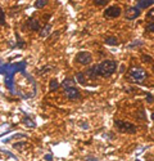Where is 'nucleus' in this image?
I'll return each mask as SVG.
<instances>
[{"mask_svg":"<svg viewBox=\"0 0 154 161\" xmlns=\"http://www.w3.org/2000/svg\"><path fill=\"white\" fill-rule=\"evenodd\" d=\"M59 88V83H58V80L57 79H53V80H50V83H49V89L50 92H54Z\"/></svg>","mask_w":154,"mask_h":161,"instance_id":"nucleus-14","label":"nucleus"},{"mask_svg":"<svg viewBox=\"0 0 154 161\" xmlns=\"http://www.w3.org/2000/svg\"><path fill=\"white\" fill-rule=\"evenodd\" d=\"M76 80H77V83H79V84L85 85V84H86V76H85V72H77V74H76Z\"/></svg>","mask_w":154,"mask_h":161,"instance_id":"nucleus-13","label":"nucleus"},{"mask_svg":"<svg viewBox=\"0 0 154 161\" xmlns=\"http://www.w3.org/2000/svg\"><path fill=\"white\" fill-rule=\"evenodd\" d=\"M23 146H26V143L24 142H19V143H16L14 144V148H22Z\"/></svg>","mask_w":154,"mask_h":161,"instance_id":"nucleus-26","label":"nucleus"},{"mask_svg":"<svg viewBox=\"0 0 154 161\" xmlns=\"http://www.w3.org/2000/svg\"><path fill=\"white\" fill-rule=\"evenodd\" d=\"M23 123H24L26 126H28V128H35V126H36V124L32 121V120H31L28 116H26V117L23 119Z\"/></svg>","mask_w":154,"mask_h":161,"instance_id":"nucleus-17","label":"nucleus"},{"mask_svg":"<svg viewBox=\"0 0 154 161\" xmlns=\"http://www.w3.org/2000/svg\"><path fill=\"white\" fill-rule=\"evenodd\" d=\"M146 19H148L149 22H153V21H154V8L149 9V12L146 13Z\"/></svg>","mask_w":154,"mask_h":161,"instance_id":"nucleus-18","label":"nucleus"},{"mask_svg":"<svg viewBox=\"0 0 154 161\" xmlns=\"http://www.w3.org/2000/svg\"><path fill=\"white\" fill-rule=\"evenodd\" d=\"M146 31L154 32V21H153V22H149V25L146 26Z\"/></svg>","mask_w":154,"mask_h":161,"instance_id":"nucleus-24","label":"nucleus"},{"mask_svg":"<svg viewBox=\"0 0 154 161\" xmlns=\"http://www.w3.org/2000/svg\"><path fill=\"white\" fill-rule=\"evenodd\" d=\"M87 161H96V160L93 158V157H87Z\"/></svg>","mask_w":154,"mask_h":161,"instance_id":"nucleus-29","label":"nucleus"},{"mask_svg":"<svg viewBox=\"0 0 154 161\" xmlns=\"http://www.w3.org/2000/svg\"><path fill=\"white\" fill-rule=\"evenodd\" d=\"M136 161H140V160H136Z\"/></svg>","mask_w":154,"mask_h":161,"instance_id":"nucleus-33","label":"nucleus"},{"mask_svg":"<svg viewBox=\"0 0 154 161\" xmlns=\"http://www.w3.org/2000/svg\"><path fill=\"white\" fill-rule=\"evenodd\" d=\"M7 69H8V64H4L3 62H0V74H5Z\"/></svg>","mask_w":154,"mask_h":161,"instance_id":"nucleus-23","label":"nucleus"},{"mask_svg":"<svg viewBox=\"0 0 154 161\" xmlns=\"http://www.w3.org/2000/svg\"><path fill=\"white\" fill-rule=\"evenodd\" d=\"M125 71V66H121V71L120 72H123Z\"/></svg>","mask_w":154,"mask_h":161,"instance_id":"nucleus-30","label":"nucleus"},{"mask_svg":"<svg viewBox=\"0 0 154 161\" xmlns=\"http://www.w3.org/2000/svg\"><path fill=\"white\" fill-rule=\"evenodd\" d=\"M153 71H154V66H153Z\"/></svg>","mask_w":154,"mask_h":161,"instance_id":"nucleus-32","label":"nucleus"},{"mask_svg":"<svg viewBox=\"0 0 154 161\" xmlns=\"http://www.w3.org/2000/svg\"><path fill=\"white\" fill-rule=\"evenodd\" d=\"M116 70H117V63L113 59H105L101 63H99V74L103 77H109L112 76Z\"/></svg>","mask_w":154,"mask_h":161,"instance_id":"nucleus-1","label":"nucleus"},{"mask_svg":"<svg viewBox=\"0 0 154 161\" xmlns=\"http://www.w3.org/2000/svg\"><path fill=\"white\" fill-rule=\"evenodd\" d=\"M26 136H24V134H14V136H12V137H9L8 139H5L4 141V143H8V142H10L12 139H16V138H24Z\"/></svg>","mask_w":154,"mask_h":161,"instance_id":"nucleus-20","label":"nucleus"},{"mask_svg":"<svg viewBox=\"0 0 154 161\" xmlns=\"http://www.w3.org/2000/svg\"><path fill=\"white\" fill-rule=\"evenodd\" d=\"M141 59H143V62H151V57L150 56H148V54H144L143 57H141Z\"/></svg>","mask_w":154,"mask_h":161,"instance_id":"nucleus-25","label":"nucleus"},{"mask_svg":"<svg viewBox=\"0 0 154 161\" xmlns=\"http://www.w3.org/2000/svg\"><path fill=\"white\" fill-rule=\"evenodd\" d=\"M4 25H5V13L0 8V26H4Z\"/></svg>","mask_w":154,"mask_h":161,"instance_id":"nucleus-21","label":"nucleus"},{"mask_svg":"<svg viewBox=\"0 0 154 161\" xmlns=\"http://www.w3.org/2000/svg\"><path fill=\"white\" fill-rule=\"evenodd\" d=\"M140 13L141 12L136 7H130V8L126 9L123 16H125V19H127V21H134V19H136L140 16Z\"/></svg>","mask_w":154,"mask_h":161,"instance_id":"nucleus-6","label":"nucleus"},{"mask_svg":"<svg viewBox=\"0 0 154 161\" xmlns=\"http://www.w3.org/2000/svg\"><path fill=\"white\" fill-rule=\"evenodd\" d=\"M50 30H51V26H50V25H45L44 27H43L40 31H38V34H40L41 37H46V36H49Z\"/></svg>","mask_w":154,"mask_h":161,"instance_id":"nucleus-12","label":"nucleus"},{"mask_svg":"<svg viewBox=\"0 0 154 161\" xmlns=\"http://www.w3.org/2000/svg\"><path fill=\"white\" fill-rule=\"evenodd\" d=\"M46 4H48V0H36L33 5H35L36 9H41V8H44Z\"/></svg>","mask_w":154,"mask_h":161,"instance_id":"nucleus-16","label":"nucleus"},{"mask_svg":"<svg viewBox=\"0 0 154 161\" xmlns=\"http://www.w3.org/2000/svg\"><path fill=\"white\" fill-rule=\"evenodd\" d=\"M85 76H87L89 79H98L100 76V74H99V64H94L91 67H89L87 71L85 72Z\"/></svg>","mask_w":154,"mask_h":161,"instance_id":"nucleus-8","label":"nucleus"},{"mask_svg":"<svg viewBox=\"0 0 154 161\" xmlns=\"http://www.w3.org/2000/svg\"><path fill=\"white\" fill-rule=\"evenodd\" d=\"M151 5H154V0H139L137 4H136V8L140 10V9L149 8Z\"/></svg>","mask_w":154,"mask_h":161,"instance_id":"nucleus-9","label":"nucleus"},{"mask_svg":"<svg viewBox=\"0 0 154 161\" xmlns=\"http://www.w3.org/2000/svg\"><path fill=\"white\" fill-rule=\"evenodd\" d=\"M74 61L77 63H80L81 66H87L93 62V56L89 52H79L74 57Z\"/></svg>","mask_w":154,"mask_h":161,"instance_id":"nucleus-4","label":"nucleus"},{"mask_svg":"<svg viewBox=\"0 0 154 161\" xmlns=\"http://www.w3.org/2000/svg\"><path fill=\"white\" fill-rule=\"evenodd\" d=\"M146 101L150 103V102H153L154 101V98H153V96L151 94H146Z\"/></svg>","mask_w":154,"mask_h":161,"instance_id":"nucleus-27","label":"nucleus"},{"mask_svg":"<svg viewBox=\"0 0 154 161\" xmlns=\"http://www.w3.org/2000/svg\"><path fill=\"white\" fill-rule=\"evenodd\" d=\"M137 45H143V42H139V40H136V42H134L132 44L127 45V49H132V48H135V47H137Z\"/></svg>","mask_w":154,"mask_h":161,"instance_id":"nucleus-22","label":"nucleus"},{"mask_svg":"<svg viewBox=\"0 0 154 161\" xmlns=\"http://www.w3.org/2000/svg\"><path fill=\"white\" fill-rule=\"evenodd\" d=\"M45 160L46 161H51V160H53V156H51V155H46L45 156Z\"/></svg>","mask_w":154,"mask_h":161,"instance_id":"nucleus-28","label":"nucleus"},{"mask_svg":"<svg viewBox=\"0 0 154 161\" xmlns=\"http://www.w3.org/2000/svg\"><path fill=\"white\" fill-rule=\"evenodd\" d=\"M146 76H148L146 71L144 69H141V67H132L130 70V77L135 83H143L146 79Z\"/></svg>","mask_w":154,"mask_h":161,"instance_id":"nucleus-3","label":"nucleus"},{"mask_svg":"<svg viewBox=\"0 0 154 161\" xmlns=\"http://www.w3.org/2000/svg\"><path fill=\"white\" fill-rule=\"evenodd\" d=\"M76 81H73L72 79H69V77H67V79H64V81L62 83V86L64 88V89H67V88H71V86H73V84H74Z\"/></svg>","mask_w":154,"mask_h":161,"instance_id":"nucleus-15","label":"nucleus"},{"mask_svg":"<svg viewBox=\"0 0 154 161\" xmlns=\"http://www.w3.org/2000/svg\"><path fill=\"white\" fill-rule=\"evenodd\" d=\"M114 126L120 133H125V134H134L137 130L135 125H132L131 123H127V121H122V120H116Z\"/></svg>","mask_w":154,"mask_h":161,"instance_id":"nucleus-2","label":"nucleus"},{"mask_svg":"<svg viewBox=\"0 0 154 161\" xmlns=\"http://www.w3.org/2000/svg\"><path fill=\"white\" fill-rule=\"evenodd\" d=\"M93 2H94V4L98 5V7H104V5L108 4L109 0H93Z\"/></svg>","mask_w":154,"mask_h":161,"instance_id":"nucleus-19","label":"nucleus"},{"mask_svg":"<svg viewBox=\"0 0 154 161\" xmlns=\"http://www.w3.org/2000/svg\"><path fill=\"white\" fill-rule=\"evenodd\" d=\"M121 14H122V9L118 5H110L103 13V16L105 18H118Z\"/></svg>","mask_w":154,"mask_h":161,"instance_id":"nucleus-5","label":"nucleus"},{"mask_svg":"<svg viewBox=\"0 0 154 161\" xmlns=\"http://www.w3.org/2000/svg\"><path fill=\"white\" fill-rule=\"evenodd\" d=\"M104 43L107 45H112V47H116V45H120V42H118V39L117 37H114V36H108L105 40H104Z\"/></svg>","mask_w":154,"mask_h":161,"instance_id":"nucleus-11","label":"nucleus"},{"mask_svg":"<svg viewBox=\"0 0 154 161\" xmlns=\"http://www.w3.org/2000/svg\"><path fill=\"white\" fill-rule=\"evenodd\" d=\"M151 120H153V121H154V112L151 114Z\"/></svg>","mask_w":154,"mask_h":161,"instance_id":"nucleus-31","label":"nucleus"},{"mask_svg":"<svg viewBox=\"0 0 154 161\" xmlns=\"http://www.w3.org/2000/svg\"><path fill=\"white\" fill-rule=\"evenodd\" d=\"M27 26L32 31H40V25H38V21L35 19V18H30L27 21Z\"/></svg>","mask_w":154,"mask_h":161,"instance_id":"nucleus-10","label":"nucleus"},{"mask_svg":"<svg viewBox=\"0 0 154 161\" xmlns=\"http://www.w3.org/2000/svg\"><path fill=\"white\" fill-rule=\"evenodd\" d=\"M64 92H66V97L71 101L73 99H80L81 98V93L80 90L74 88V86H71V88H67V89H64Z\"/></svg>","mask_w":154,"mask_h":161,"instance_id":"nucleus-7","label":"nucleus"}]
</instances>
